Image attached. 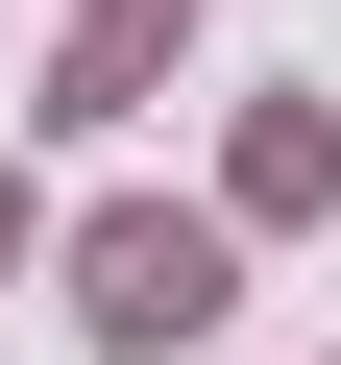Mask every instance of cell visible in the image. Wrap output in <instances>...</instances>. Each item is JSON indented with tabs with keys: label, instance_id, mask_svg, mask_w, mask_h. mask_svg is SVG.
Segmentation results:
<instances>
[{
	"label": "cell",
	"instance_id": "obj_1",
	"mask_svg": "<svg viewBox=\"0 0 341 365\" xmlns=\"http://www.w3.org/2000/svg\"><path fill=\"white\" fill-rule=\"evenodd\" d=\"M73 292H98V341H195L220 317V220H98Z\"/></svg>",
	"mask_w": 341,
	"mask_h": 365
},
{
	"label": "cell",
	"instance_id": "obj_2",
	"mask_svg": "<svg viewBox=\"0 0 341 365\" xmlns=\"http://www.w3.org/2000/svg\"><path fill=\"white\" fill-rule=\"evenodd\" d=\"M0 244H25V195H0Z\"/></svg>",
	"mask_w": 341,
	"mask_h": 365
}]
</instances>
